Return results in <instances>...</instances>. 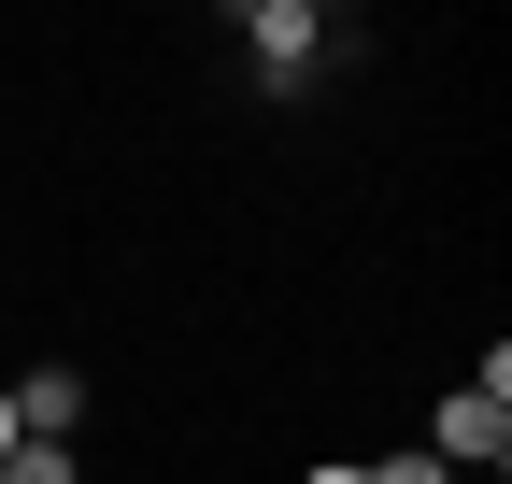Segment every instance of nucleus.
<instances>
[{
  "label": "nucleus",
  "instance_id": "1",
  "mask_svg": "<svg viewBox=\"0 0 512 484\" xmlns=\"http://www.w3.org/2000/svg\"><path fill=\"white\" fill-rule=\"evenodd\" d=\"M427 456H441V470H498V456H512V356H484V371H470L456 399H441Z\"/></svg>",
  "mask_w": 512,
  "mask_h": 484
},
{
  "label": "nucleus",
  "instance_id": "2",
  "mask_svg": "<svg viewBox=\"0 0 512 484\" xmlns=\"http://www.w3.org/2000/svg\"><path fill=\"white\" fill-rule=\"evenodd\" d=\"M242 43H256V72H299V57L328 43V15H313V0H242Z\"/></svg>",
  "mask_w": 512,
  "mask_h": 484
},
{
  "label": "nucleus",
  "instance_id": "3",
  "mask_svg": "<svg viewBox=\"0 0 512 484\" xmlns=\"http://www.w3.org/2000/svg\"><path fill=\"white\" fill-rule=\"evenodd\" d=\"M86 428V385L72 371H15V442H72Z\"/></svg>",
  "mask_w": 512,
  "mask_h": 484
},
{
  "label": "nucleus",
  "instance_id": "4",
  "mask_svg": "<svg viewBox=\"0 0 512 484\" xmlns=\"http://www.w3.org/2000/svg\"><path fill=\"white\" fill-rule=\"evenodd\" d=\"M0 484H86V470H72V442H15V456H0Z\"/></svg>",
  "mask_w": 512,
  "mask_h": 484
},
{
  "label": "nucleus",
  "instance_id": "5",
  "mask_svg": "<svg viewBox=\"0 0 512 484\" xmlns=\"http://www.w3.org/2000/svg\"><path fill=\"white\" fill-rule=\"evenodd\" d=\"M370 484H456V470H441V456H427V442H413V456H384V470H370Z\"/></svg>",
  "mask_w": 512,
  "mask_h": 484
},
{
  "label": "nucleus",
  "instance_id": "6",
  "mask_svg": "<svg viewBox=\"0 0 512 484\" xmlns=\"http://www.w3.org/2000/svg\"><path fill=\"white\" fill-rule=\"evenodd\" d=\"M0 456H15V385H0Z\"/></svg>",
  "mask_w": 512,
  "mask_h": 484
},
{
  "label": "nucleus",
  "instance_id": "7",
  "mask_svg": "<svg viewBox=\"0 0 512 484\" xmlns=\"http://www.w3.org/2000/svg\"><path fill=\"white\" fill-rule=\"evenodd\" d=\"M313 484H370V470H342V456H328V470H313Z\"/></svg>",
  "mask_w": 512,
  "mask_h": 484
}]
</instances>
